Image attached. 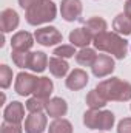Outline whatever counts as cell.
I'll use <instances>...</instances> for the list:
<instances>
[{
    "label": "cell",
    "mask_w": 131,
    "mask_h": 133,
    "mask_svg": "<svg viewBox=\"0 0 131 133\" xmlns=\"http://www.w3.org/2000/svg\"><path fill=\"white\" fill-rule=\"evenodd\" d=\"M96 90L106 101L125 102V101L131 99V84L125 82V81H120L119 77H111V79L100 82L96 87Z\"/></svg>",
    "instance_id": "1"
},
{
    "label": "cell",
    "mask_w": 131,
    "mask_h": 133,
    "mask_svg": "<svg viewBox=\"0 0 131 133\" xmlns=\"http://www.w3.org/2000/svg\"><path fill=\"white\" fill-rule=\"evenodd\" d=\"M94 46L100 51H106L110 54H113L117 59H123L127 56V50H128V42L125 39H122L119 34L116 33H103L99 34L97 37L93 39Z\"/></svg>",
    "instance_id": "2"
},
{
    "label": "cell",
    "mask_w": 131,
    "mask_h": 133,
    "mask_svg": "<svg viewBox=\"0 0 131 133\" xmlns=\"http://www.w3.org/2000/svg\"><path fill=\"white\" fill-rule=\"evenodd\" d=\"M57 14V8L53 2L49 0H42L40 3H37L35 6L30 8L26 11V22L30 25H42L46 22H51L56 19Z\"/></svg>",
    "instance_id": "3"
},
{
    "label": "cell",
    "mask_w": 131,
    "mask_h": 133,
    "mask_svg": "<svg viewBox=\"0 0 131 133\" xmlns=\"http://www.w3.org/2000/svg\"><path fill=\"white\" fill-rule=\"evenodd\" d=\"M83 124L88 129L111 130V127L114 125V115L108 110H93V108H90L83 115Z\"/></svg>",
    "instance_id": "4"
},
{
    "label": "cell",
    "mask_w": 131,
    "mask_h": 133,
    "mask_svg": "<svg viewBox=\"0 0 131 133\" xmlns=\"http://www.w3.org/2000/svg\"><path fill=\"white\" fill-rule=\"evenodd\" d=\"M34 37L40 45H45V46H51L62 42V33L54 26H45V28L35 30Z\"/></svg>",
    "instance_id": "5"
},
{
    "label": "cell",
    "mask_w": 131,
    "mask_h": 133,
    "mask_svg": "<svg viewBox=\"0 0 131 133\" xmlns=\"http://www.w3.org/2000/svg\"><path fill=\"white\" fill-rule=\"evenodd\" d=\"M37 79L39 77H35L30 73H19L17 79H16V91L20 96H28V95L34 93Z\"/></svg>",
    "instance_id": "6"
},
{
    "label": "cell",
    "mask_w": 131,
    "mask_h": 133,
    "mask_svg": "<svg viewBox=\"0 0 131 133\" xmlns=\"http://www.w3.org/2000/svg\"><path fill=\"white\" fill-rule=\"evenodd\" d=\"M91 68H93V74L96 77H105L114 70V61L108 54H99Z\"/></svg>",
    "instance_id": "7"
},
{
    "label": "cell",
    "mask_w": 131,
    "mask_h": 133,
    "mask_svg": "<svg viewBox=\"0 0 131 133\" xmlns=\"http://www.w3.org/2000/svg\"><path fill=\"white\" fill-rule=\"evenodd\" d=\"M60 12L66 22L76 20L82 14V2L80 0H62Z\"/></svg>",
    "instance_id": "8"
},
{
    "label": "cell",
    "mask_w": 131,
    "mask_h": 133,
    "mask_svg": "<svg viewBox=\"0 0 131 133\" xmlns=\"http://www.w3.org/2000/svg\"><path fill=\"white\" fill-rule=\"evenodd\" d=\"M46 129V116L42 113H31L25 121L26 133H43Z\"/></svg>",
    "instance_id": "9"
},
{
    "label": "cell",
    "mask_w": 131,
    "mask_h": 133,
    "mask_svg": "<svg viewBox=\"0 0 131 133\" xmlns=\"http://www.w3.org/2000/svg\"><path fill=\"white\" fill-rule=\"evenodd\" d=\"M3 118H5V121H8V122L20 124V122L23 121V118H25V108H23V105H22L20 102H17V101L11 102V104L5 108Z\"/></svg>",
    "instance_id": "10"
},
{
    "label": "cell",
    "mask_w": 131,
    "mask_h": 133,
    "mask_svg": "<svg viewBox=\"0 0 131 133\" xmlns=\"http://www.w3.org/2000/svg\"><path fill=\"white\" fill-rule=\"evenodd\" d=\"M19 26V14L14 9H3L0 14V28L3 33H9Z\"/></svg>",
    "instance_id": "11"
},
{
    "label": "cell",
    "mask_w": 131,
    "mask_h": 133,
    "mask_svg": "<svg viewBox=\"0 0 131 133\" xmlns=\"http://www.w3.org/2000/svg\"><path fill=\"white\" fill-rule=\"evenodd\" d=\"M34 43L33 36L26 31H19L17 34L12 36L11 39V46L14 51H28Z\"/></svg>",
    "instance_id": "12"
},
{
    "label": "cell",
    "mask_w": 131,
    "mask_h": 133,
    "mask_svg": "<svg viewBox=\"0 0 131 133\" xmlns=\"http://www.w3.org/2000/svg\"><path fill=\"white\" fill-rule=\"evenodd\" d=\"M86 84H88V74H86V71H83L80 68H76L74 71H71V74L66 79V87L74 91L82 90Z\"/></svg>",
    "instance_id": "13"
},
{
    "label": "cell",
    "mask_w": 131,
    "mask_h": 133,
    "mask_svg": "<svg viewBox=\"0 0 131 133\" xmlns=\"http://www.w3.org/2000/svg\"><path fill=\"white\" fill-rule=\"evenodd\" d=\"M68 111V105L62 98H53V99L46 101V113L51 118H60Z\"/></svg>",
    "instance_id": "14"
},
{
    "label": "cell",
    "mask_w": 131,
    "mask_h": 133,
    "mask_svg": "<svg viewBox=\"0 0 131 133\" xmlns=\"http://www.w3.org/2000/svg\"><path fill=\"white\" fill-rule=\"evenodd\" d=\"M93 40V37L85 28H76L74 31L69 33V42L74 46H80V48H86L88 43Z\"/></svg>",
    "instance_id": "15"
},
{
    "label": "cell",
    "mask_w": 131,
    "mask_h": 133,
    "mask_svg": "<svg viewBox=\"0 0 131 133\" xmlns=\"http://www.w3.org/2000/svg\"><path fill=\"white\" fill-rule=\"evenodd\" d=\"M53 87L54 85H53L49 77H39L37 84H35V88H34V96L46 101L49 98V95L53 93Z\"/></svg>",
    "instance_id": "16"
},
{
    "label": "cell",
    "mask_w": 131,
    "mask_h": 133,
    "mask_svg": "<svg viewBox=\"0 0 131 133\" xmlns=\"http://www.w3.org/2000/svg\"><path fill=\"white\" fill-rule=\"evenodd\" d=\"M85 30L94 39L99 34L106 33V22L102 17H91L88 22H85Z\"/></svg>",
    "instance_id": "17"
},
{
    "label": "cell",
    "mask_w": 131,
    "mask_h": 133,
    "mask_svg": "<svg viewBox=\"0 0 131 133\" xmlns=\"http://www.w3.org/2000/svg\"><path fill=\"white\" fill-rule=\"evenodd\" d=\"M68 70H69V65H68V62H66L65 59L57 57V56H54V57L49 59V71L53 73V76L63 77L68 73Z\"/></svg>",
    "instance_id": "18"
},
{
    "label": "cell",
    "mask_w": 131,
    "mask_h": 133,
    "mask_svg": "<svg viewBox=\"0 0 131 133\" xmlns=\"http://www.w3.org/2000/svg\"><path fill=\"white\" fill-rule=\"evenodd\" d=\"M113 28L116 30V33L123 34V36L131 34V17H128L127 14L116 16V19L113 22Z\"/></svg>",
    "instance_id": "19"
},
{
    "label": "cell",
    "mask_w": 131,
    "mask_h": 133,
    "mask_svg": "<svg viewBox=\"0 0 131 133\" xmlns=\"http://www.w3.org/2000/svg\"><path fill=\"white\" fill-rule=\"evenodd\" d=\"M48 64V57L45 53L42 51H37V53H31V57H30V68L35 71V73H42L45 71Z\"/></svg>",
    "instance_id": "20"
},
{
    "label": "cell",
    "mask_w": 131,
    "mask_h": 133,
    "mask_svg": "<svg viewBox=\"0 0 131 133\" xmlns=\"http://www.w3.org/2000/svg\"><path fill=\"white\" fill-rule=\"evenodd\" d=\"M97 59V54H96V51L93 50V48H82L77 54H76V61H77V64H80V65L83 66H93L94 64V61Z\"/></svg>",
    "instance_id": "21"
},
{
    "label": "cell",
    "mask_w": 131,
    "mask_h": 133,
    "mask_svg": "<svg viewBox=\"0 0 131 133\" xmlns=\"http://www.w3.org/2000/svg\"><path fill=\"white\" fill-rule=\"evenodd\" d=\"M49 133H72V125L66 119H56L49 124Z\"/></svg>",
    "instance_id": "22"
},
{
    "label": "cell",
    "mask_w": 131,
    "mask_h": 133,
    "mask_svg": "<svg viewBox=\"0 0 131 133\" xmlns=\"http://www.w3.org/2000/svg\"><path fill=\"white\" fill-rule=\"evenodd\" d=\"M86 104H88L90 108L99 110V108H102V107L106 105V99H103V98L99 95L97 90H93V91H90L88 96H86Z\"/></svg>",
    "instance_id": "23"
},
{
    "label": "cell",
    "mask_w": 131,
    "mask_h": 133,
    "mask_svg": "<svg viewBox=\"0 0 131 133\" xmlns=\"http://www.w3.org/2000/svg\"><path fill=\"white\" fill-rule=\"evenodd\" d=\"M30 57H31V53H28V51H14L12 50V61L20 68H30Z\"/></svg>",
    "instance_id": "24"
},
{
    "label": "cell",
    "mask_w": 131,
    "mask_h": 133,
    "mask_svg": "<svg viewBox=\"0 0 131 133\" xmlns=\"http://www.w3.org/2000/svg\"><path fill=\"white\" fill-rule=\"evenodd\" d=\"M12 81V70L8 65H0V87L8 88Z\"/></svg>",
    "instance_id": "25"
},
{
    "label": "cell",
    "mask_w": 131,
    "mask_h": 133,
    "mask_svg": "<svg viewBox=\"0 0 131 133\" xmlns=\"http://www.w3.org/2000/svg\"><path fill=\"white\" fill-rule=\"evenodd\" d=\"M26 108L31 111V113H42L43 108H46V101L40 99V98H31L26 102Z\"/></svg>",
    "instance_id": "26"
},
{
    "label": "cell",
    "mask_w": 131,
    "mask_h": 133,
    "mask_svg": "<svg viewBox=\"0 0 131 133\" xmlns=\"http://www.w3.org/2000/svg\"><path fill=\"white\" fill-rule=\"evenodd\" d=\"M53 54L57 56V57L66 59V57H72V56L77 54V53H76V50H74V45H60V46H57V48L54 50Z\"/></svg>",
    "instance_id": "27"
},
{
    "label": "cell",
    "mask_w": 131,
    "mask_h": 133,
    "mask_svg": "<svg viewBox=\"0 0 131 133\" xmlns=\"http://www.w3.org/2000/svg\"><path fill=\"white\" fill-rule=\"evenodd\" d=\"M0 133H22V127H20V124L5 121V122L2 124Z\"/></svg>",
    "instance_id": "28"
},
{
    "label": "cell",
    "mask_w": 131,
    "mask_h": 133,
    "mask_svg": "<svg viewBox=\"0 0 131 133\" xmlns=\"http://www.w3.org/2000/svg\"><path fill=\"white\" fill-rule=\"evenodd\" d=\"M117 133H131V118H123L119 122Z\"/></svg>",
    "instance_id": "29"
},
{
    "label": "cell",
    "mask_w": 131,
    "mask_h": 133,
    "mask_svg": "<svg viewBox=\"0 0 131 133\" xmlns=\"http://www.w3.org/2000/svg\"><path fill=\"white\" fill-rule=\"evenodd\" d=\"M42 0H19V5L23 8V9H30V8H33V6H35L37 3H40Z\"/></svg>",
    "instance_id": "30"
},
{
    "label": "cell",
    "mask_w": 131,
    "mask_h": 133,
    "mask_svg": "<svg viewBox=\"0 0 131 133\" xmlns=\"http://www.w3.org/2000/svg\"><path fill=\"white\" fill-rule=\"evenodd\" d=\"M125 14L131 17V0H128L127 3H125Z\"/></svg>",
    "instance_id": "31"
}]
</instances>
